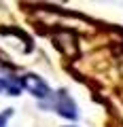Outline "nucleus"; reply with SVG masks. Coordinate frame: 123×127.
Returning <instances> with one entry per match:
<instances>
[{"label": "nucleus", "mask_w": 123, "mask_h": 127, "mask_svg": "<svg viewBox=\"0 0 123 127\" xmlns=\"http://www.w3.org/2000/svg\"><path fill=\"white\" fill-rule=\"evenodd\" d=\"M0 93L4 95H19L21 93V83L17 81V78H0Z\"/></svg>", "instance_id": "3"}, {"label": "nucleus", "mask_w": 123, "mask_h": 127, "mask_svg": "<svg viewBox=\"0 0 123 127\" xmlns=\"http://www.w3.org/2000/svg\"><path fill=\"white\" fill-rule=\"evenodd\" d=\"M13 114V110H4V112L0 114V127H6V119Z\"/></svg>", "instance_id": "4"}, {"label": "nucleus", "mask_w": 123, "mask_h": 127, "mask_svg": "<svg viewBox=\"0 0 123 127\" xmlns=\"http://www.w3.org/2000/svg\"><path fill=\"white\" fill-rule=\"evenodd\" d=\"M19 83H21V87H26V89L30 91L32 95L41 97V100L51 97V89H49V85H47V83L42 81L41 76H36V74H26V76H23Z\"/></svg>", "instance_id": "1"}, {"label": "nucleus", "mask_w": 123, "mask_h": 127, "mask_svg": "<svg viewBox=\"0 0 123 127\" xmlns=\"http://www.w3.org/2000/svg\"><path fill=\"white\" fill-rule=\"evenodd\" d=\"M53 108L57 110L62 117H68V119H77V106H74L72 97H70L66 91H57L55 93V100H53Z\"/></svg>", "instance_id": "2"}]
</instances>
